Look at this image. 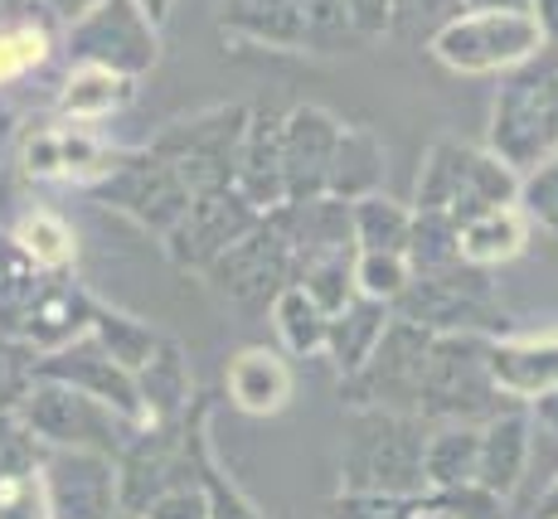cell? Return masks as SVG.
Here are the masks:
<instances>
[{"instance_id": "42", "label": "cell", "mask_w": 558, "mask_h": 519, "mask_svg": "<svg viewBox=\"0 0 558 519\" xmlns=\"http://www.w3.org/2000/svg\"><path fill=\"white\" fill-rule=\"evenodd\" d=\"M35 370L39 354L29 345L10 340V335H0V413H15L20 398L35 388Z\"/></svg>"}, {"instance_id": "24", "label": "cell", "mask_w": 558, "mask_h": 519, "mask_svg": "<svg viewBox=\"0 0 558 519\" xmlns=\"http://www.w3.org/2000/svg\"><path fill=\"white\" fill-rule=\"evenodd\" d=\"M5 238L39 273L73 277V267H78V233L63 214L45 209V204H15V214L5 219Z\"/></svg>"}, {"instance_id": "51", "label": "cell", "mask_w": 558, "mask_h": 519, "mask_svg": "<svg viewBox=\"0 0 558 519\" xmlns=\"http://www.w3.org/2000/svg\"><path fill=\"white\" fill-rule=\"evenodd\" d=\"M530 519H558V471H554V481L539 491V500H534V515Z\"/></svg>"}, {"instance_id": "2", "label": "cell", "mask_w": 558, "mask_h": 519, "mask_svg": "<svg viewBox=\"0 0 558 519\" xmlns=\"http://www.w3.org/2000/svg\"><path fill=\"white\" fill-rule=\"evenodd\" d=\"M423 447L427 423L417 418L350 408V423L340 432V495H374V500L423 495Z\"/></svg>"}, {"instance_id": "33", "label": "cell", "mask_w": 558, "mask_h": 519, "mask_svg": "<svg viewBox=\"0 0 558 519\" xmlns=\"http://www.w3.org/2000/svg\"><path fill=\"white\" fill-rule=\"evenodd\" d=\"M88 335L132 378L146 370V360H151V354L160 350V340H166V330H160V326H151V321H142V316H132V311H122V306H107V301H98V316H93V330Z\"/></svg>"}, {"instance_id": "37", "label": "cell", "mask_w": 558, "mask_h": 519, "mask_svg": "<svg viewBox=\"0 0 558 519\" xmlns=\"http://www.w3.org/2000/svg\"><path fill=\"white\" fill-rule=\"evenodd\" d=\"M360 29L350 20L345 0H302V53L311 59H340L360 49Z\"/></svg>"}, {"instance_id": "8", "label": "cell", "mask_w": 558, "mask_h": 519, "mask_svg": "<svg viewBox=\"0 0 558 519\" xmlns=\"http://www.w3.org/2000/svg\"><path fill=\"white\" fill-rule=\"evenodd\" d=\"M15 418L45 451H98V457H112V461L142 432L136 423H126L122 413L98 403V398L49 384V378H35V388L20 398Z\"/></svg>"}, {"instance_id": "9", "label": "cell", "mask_w": 558, "mask_h": 519, "mask_svg": "<svg viewBox=\"0 0 558 519\" xmlns=\"http://www.w3.org/2000/svg\"><path fill=\"white\" fill-rule=\"evenodd\" d=\"M544 45L530 10H461L427 45V59L457 79H500Z\"/></svg>"}, {"instance_id": "17", "label": "cell", "mask_w": 558, "mask_h": 519, "mask_svg": "<svg viewBox=\"0 0 558 519\" xmlns=\"http://www.w3.org/2000/svg\"><path fill=\"white\" fill-rule=\"evenodd\" d=\"M35 378H49V384H63V388H78V394L98 398L112 413H122L126 423L146 427V408H142V394H136V378L102 350L93 335L83 340L63 345V350H49L39 354V370Z\"/></svg>"}, {"instance_id": "46", "label": "cell", "mask_w": 558, "mask_h": 519, "mask_svg": "<svg viewBox=\"0 0 558 519\" xmlns=\"http://www.w3.org/2000/svg\"><path fill=\"white\" fill-rule=\"evenodd\" d=\"M142 519H209V505H204L199 481L195 485H175V491L156 495V500L142 510Z\"/></svg>"}, {"instance_id": "31", "label": "cell", "mask_w": 558, "mask_h": 519, "mask_svg": "<svg viewBox=\"0 0 558 519\" xmlns=\"http://www.w3.org/2000/svg\"><path fill=\"white\" fill-rule=\"evenodd\" d=\"M272 335H277V350L287 360H320L326 354V335H330V316L306 297L302 287H287L282 297L272 301Z\"/></svg>"}, {"instance_id": "22", "label": "cell", "mask_w": 558, "mask_h": 519, "mask_svg": "<svg viewBox=\"0 0 558 519\" xmlns=\"http://www.w3.org/2000/svg\"><path fill=\"white\" fill-rule=\"evenodd\" d=\"M267 219L277 224V233L287 238V253H292V273L316 257H336V253H355V229H350V204L330 200H306V204H282Z\"/></svg>"}, {"instance_id": "20", "label": "cell", "mask_w": 558, "mask_h": 519, "mask_svg": "<svg viewBox=\"0 0 558 519\" xmlns=\"http://www.w3.org/2000/svg\"><path fill=\"white\" fill-rule=\"evenodd\" d=\"M486 364L496 388L510 403L530 408L534 398L558 388V326L549 330H514L506 340L486 345Z\"/></svg>"}, {"instance_id": "18", "label": "cell", "mask_w": 558, "mask_h": 519, "mask_svg": "<svg viewBox=\"0 0 558 519\" xmlns=\"http://www.w3.org/2000/svg\"><path fill=\"white\" fill-rule=\"evenodd\" d=\"M223 398L253 423L282 418L296 398V374L277 345H243L223 364Z\"/></svg>"}, {"instance_id": "15", "label": "cell", "mask_w": 558, "mask_h": 519, "mask_svg": "<svg viewBox=\"0 0 558 519\" xmlns=\"http://www.w3.org/2000/svg\"><path fill=\"white\" fill-rule=\"evenodd\" d=\"M117 146H107L98 132L69 122H39L20 132L15 146V170L25 185H88L93 176L112 160Z\"/></svg>"}, {"instance_id": "30", "label": "cell", "mask_w": 558, "mask_h": 519, "mask_svg": "<svg viewBox=\"0 0 558 519\" xmlns=\"http://www.w3.org/2000/svg\"><path fill=\"white\" fill-rule=\"evenodd\" d=\"M53 53H59V25L49 15H25L0 25V93L10 97V88L45 73Z\"/></svg>"}, {"instance_id": "14", "label": "cell", "mask_w": 558, "mask_h": 519, "mask_svg": "<svg viewBox=\"0 0 558 519\" xmlns=\"http://www.w3.org/2000/svg\"><path fill=\"white\" fill-rule=\"evenodd\" d=\"M49 519H122V475L98 451H45L39 457Z\"/></svg>"}, {"instance_id": "1", "label": "cell", "mask_w": 558, "mask_h": 519, "mask_svg": "<svg viewBox=\"0 0 558 519\" xmlns=\"http://www.w3.org/2000/svg\"><path fill=\"white\" fill-rule=\"evenodd\" d=\"M486 150L514 176L558 156V49L539 45L520 69L500 73L490 97Z\"/></svg>"}, {"instance_id": "26", "label": "cell", "mask_w": 558, "mask_h": 519, "mask_svg": "<svg viewBox=\"0 0 558 519\" xmlns=\"http://www.w3.org/2000/svg\"><path fill=\"white\" fill-rule=\"evenodd\" d=\"M214 20L239 45L302 53V0H219Z\"/></svg>"}, {"instance_id": "54", "label": "cell", "mask_w": 558, "mask_h": 519, "mask_svg": "<svg viewBox=\"0 0 558 519\" xmlns=\"http://www.w3.org/2000/svg\"><path fill=\"white\" fill-rule=\"evenodd\" d=\"M466 10H530V0H466Z\"/></svg>"}, {"instance_id": "52", "label": "cell", "mask_w": 558, "mask_h": 519, "mask_svg": "<svg viewBox=\"0 0 558 519\" xmlns=\"http://www.w3.org/2000/svg\"><path fill=\"white\" fill-rule=\"evenodd\" d=\"M25 15H45V10H39V0H0V25L25 20Z\"/></svg>"}, {"instance_id": "5", "label": "cell", "mask_w": 558, "mask_h": 519, "mask_svg": "<svg viewBox=\"0 0 558 519\" xmlns=\"http://www.w3.org/2000/svg\"><path fill=\"white\" fill-rule=\"evenodd\" d=\"M486 345L476 335H437L433 354H427V374H423V398H417V423L427 427H481L510 403L496 388L486 364Z\"/></svg>"}, {"instance_id": "4", "label": "cell", "mask_w": 558, "mask_h": 519, "mask_svg": "<svg viewBox=\"0 0 558 519\" xmlns=\"http://www.w3.org/2000/svg\"><path fill=\"white\" fill-rule=\"evenodd\" d=\"M393 316L427 335H476V340H506L520 326L510 321L496 273L481 267H452L437 277H413L408 291L393 301Z\"/></svg>"}, {"instance_id": "28", "label": "cell", "mask_w": 558, "mask_h": 519, "mask_svg": "<svg viewBox=\"0 0 558 519\" xmlns=\"http://www.w3.org/2000/svg\"><path fill=\"white\" fill-rule=\"evenodd\" d=\"M389 321H393V306H384V301H369V297L345 301V306L330 316L326 354H320V360L336 370L340 384H345L350 374H360L364 360L379 350V340H384V330H389Z\"/></svg>"}, {"instance_id": "12", "label": "cell", "mask_w": 558, "mask_h": 519, "mask_svg": "<svg viewBox=\"0 0 558 519\" xmlns=\"http://www.w3.org/2000/svg\"><path fill=\"white\" fill-rule=\"evenodd\" d=\"M214 291L219 306H229L233 316H267L272 301L292 287V253H287V238L277 233V224L257 219V229H248L209 273L199 277Z\"/></svg>"}, {"instance_id": "50", "label": "cell", "mask_w": 558, "mask_h": 519, "mask_svg": "<svg viewBox=\"0 0 558 519\" xmlns=\"http://www.w3.org/2000/svg\"><path fill=\"white\" fill-rule=\"evenodd\" d=\"M530 418H534V427H544L549 437H558V388H554V394H544V398H534Z\"/></svg>"}, {"instance_id": "34", "label": "cell", "mask_w": 558, "mask_h": 519, "mask_svg": "<svg viewBox=\"0 0 558 519\" xmlns=\"http://www.w3.org/2000/svg\"><path fill=\"white\" fill-rule=\"evenodd\" d=\"M476 427H427L423 447V485L427 491H457L476 481Z\"/></svg>"}, {"instance_id": "19", "label": "cell", "mask_w": 558, "mask_h": 519, "mask_svg": "<svg viewBox=\"0 0 558 519\" xmlns=\"http://www.w3.org/2000/svg\"><path fill=\"white\" fill-rule=\"evenodd\" d=\"M136 93H142V83L126 79V73L98 69V63H63L53 97H49V117L98 132V126L117 122L136 102Z\"/></svg>"}, {"instance_id": "49", "label": "cell", "mask_w": 558, "mask_h": 519, "mask_svg": "<svg viewBox=\"0 0 558 519\" xmlns=\"http://www.w3.org/2000/svg\"><path fill=\"white\" fill-rule=\"evenodd\" d=\"M530 15H534V25H539L544 45L558 49V0H530Z\"/></svg>"}, {"instance_id": "36", "label": "cell", "mask_w": 558, "mask_h": 519, "mask_svg": "<svg viewBox=\"0 0 558 519\" xmlns=\"http://www.w3.org/2000/svg\"><path fill=\"white\" fill-rule=\"evenodd\" d=\"M49 277L53 273H39L35 263H25L15 253V243L5 238V229H0V335L20 340V326L29 321L39 291L49 287Z\"/></svg>"}, {"instance_id": "10", "label": "cell", "mask_w": 558, "mask_h": 519, "mask_svg": "<svg viewBox=\"0 0 558 519\" xmlns=\"http://www.w3.org/2000/svg\"><path fill=\"white\" fill-rule=\"evenodd\" d=\"M63 63H98L142 83L160 63V25L146 20L136 0H98L83 20L59 29Z\"/></svg>"}, {"instance_id": "47", "label": "cell", "mask_w": 558, "mask_h": 519, "mask_svg": "<svg viewBox=\"0 0 558 519\" xmlns=\"http://www.w3.org/2000/svg\"><path fill=\"white\" fill-rule=\"evenodd\" d=\"M345 10H350V20H355L364 45L384 39V29H389V0H345Z\"/></svg>"}, {"instance_id": "48", "label": "cell", "mask_w": 558, "mask_h": 519, "mask_svg": "<svg viewBox=\"0 0 558 519\" xmlns=\"http://www.w3.org/2000/svg\"><path fill=\"white\" fill-rule=\"evenodd\" d=\"M93 5H98V0H39V10H45V15H49L59 29H69L73 20H83Z\"/></svg>"}, {"instance_id": "16", "label": "cell", "mask_w": 558, "mask_h": 519, "mask_svg": "<svg viewBox=\"0 0 558 519\" xmlns=\"http://www.w3.org/2000/svg\"><path fill=\"white\" fill-rule=\"evenodd\" d=\"M340 117L316 102H292L282 112V194L287 204H306L326 194L330 156L340 142Z\"/></svg>"}, {"instance_id": "44", "label": "cell", "mask_w": 558, "mask_h": 519, "mask_svg": "<svg viewBox=\"0 0 558 519\" xmlns=\"http://www.w3.org/2000/svg\"><path fill=\"white\" fill-rule=\"evenodd\" d=\"M0 519H49L45 485H39V467L0 475Z\"/></svg>"}, {"instance_id": "7", "label": "cell", "mask_w": 558, "mask_h": 519, "mask_svg": "<svg viewBox=\"0 0 558 519\" xmlns=\"http://www.w3.org/2000/svg\"><path fill=\"white\" fill-rule=\"evenodd\" d=\"M93 204L132 219L136 229L166 238L180 224V214L190 209V185L175 176L170 160H160L151 146H117L112 160L98 170V176L83 185Z\"/></svg>"}, {"instance_id": "55", "label": "cell", "mask_w": 558, "mask_h": 519, "mask_svg": "<svg viewBox=\"0 0 558 519\" xmlns=\"http://www.w3.org/2000/svg\"><path fill=\"white\" fill-rule=\"evenodd\" d=\"M122 519H142V515H122Z\"/></svg>"}, {"instance_id": "3", "label": "cell", "mask_w": 558, "mask_h": 519, "mask_svg": "<svg viewBox=\"0 0 558 519\" xmlns=\"http://www.w3.org/2000/svg\"><path fill=\"white\" fill-rule=\"evenodd\" d=\"M520 200V176L496 160L486 146L461 142V136H437L417 160L413 180V209H437L452 219H471L486 209H510Z\"/></svg>"}, {"instance_id": "41", "label": "cell", "mask_w": 558, "mask_h": 519, "mask_svg": "<svg viewBox=\"0 0 558 519\" xmlns=\"http://www.w3.org/2000/svg\"><path fill=\"white\" fill-rule=\"evenodd\" d=\"M408 282H413V273H408V257H393V253H355V291H360V297L393 306V301L408 291Z\"/></svg>"}, {"instance_id": "53", "label": "cell", "mask_w": 558, "mask_h": 519, "mask_svg": "<svg viewBox=\"0 0 558 519\" xmlns=\"http://www.w3.org/2000/svg\"><path fill=\"white\" fill-rule=\"evenodd\" d=\"M136 5L146 10V20H151V25L166 29V20L175 15V5H180V0H136Z\"/></svg>"}, {"instance_id": "11", "label": "cell", "mask_w": 558, "mask_h": 519, "mask_svg": "<svg viewBox=\"0 0 558 519\" xmlns=\"http://www.w3.org/2000/svg\"><path fill=\"white\" fill-rule=\"evenodd\" d=\"M433 340L423 326H408L393 316L384 330L379 350L364 360L360 374H350L340 384V403L345 408H369V413H403L417 418V398H423V374H427V354Z\"/></svg>"}, {"instance_id": "27", "label": "cell", "mask_w": 558, "mask_h": 519, "mask_svg": "<svg viewBox=\"0 0 558 519\" xmlns=\"http://www.w3.org/2000/svg\"><path fill=\"white\" fill-rule=\"evenodd\" d=\"M384 180H389V150H384V142L364 122H345L340 126L336 156H330L326 194L340 204H355L364 194H379Z\"/></svg>"}, {"instance_id": "23", "label": "cell", "mask_w": 558, "mask_h": 519, "mask_svg": "<svg viewBox=\"0 0 558 519\" xmlns=\"http://www.w3.org/2000/svg\"><path fill=\"white\" fill-rule=\"evenodd\" d=\"M476 485H486L490 495L510 500L520 491L524 471L534 457V418L530 408H506L490 423L476 427Z\"/></svg>"}, {"instance_id": "25", "label": "cell", "mask_w": 558, "mask_h": 519, "mask_svg": "<svg viewBox=\"0 0 558 519\" xmlns=\"http://www.w3.org/2000/svg\"><path fill=\"white\" fill-rule=\"evenodd\" d=\"M136 394H142V408H146V427L156 423H175L195 408L199 398V384H195V370H190V354L175 335L160 340V350L146 360V370L136 374Z\"/></svg>"}, {"instance_id": "39", "label": "cell", "mask_w": 558, "mask_h": 519, "mask_svg": "<svg viewBox=\"0 0 558 519\" xmlns=\"http://www.w3.org/2000/svg\"><path fill=\"white\" fill-rule=\"evenodd\" d=\"M199 491H204V505H209V519H267L214 451L199 461Z\"/></svg>"}, {"instance_id": "40", "label": "cell", "mask_w": 558, "mask_h": 519, "mask_svg": "<svg viewBox=\"0 0 558 519\" xmlns=\"http://www.w3.org/2000/svg\"><path fill=\"white\" fill-rule=\"evenodd\" d=\"M520 214L530 219V229L558 238V156L539 160L534 170L520 176Z\"/></svg>"}, {"instance_id": "45", "label": "cell", "mask_w": 558, "mask_h": 519, "mask_svg": "<svg viewBox=\"0 0 558 519\" xmlns=\"http://www.w3.org/2000/svg\"><path fill=\"white\" fill-rule=\"evenodd\" d=\"M25 132L20 107L0 93V209H15V190H20V170H15V146Z\"/></svg>"}, {"instance_id": "6", "label": "cell", "mask_w": 558, "mask_h": 519, "mask_svg": "<svg viewBox=\"0 0 558 519\" xmlns=\"http://www.w3.org/2000/svg\"><path fill=\"white\" fill-rule=\"evenodd\" d=\"M248 107L253 102H219L199 107V112H180L146 146L175 166V176L190 185V194L233 190L243 132H248Z\"/></svg>"}, {"instance_id": "21", "label": "cell", "mask_w": 558, "mask_h": 519, "mask_svg": "<svg viewBox=\"0 0 558 519\" xmlns=\"http://www.w3.org/2000/svg\"><path fill=\"white\" fill-rule=\"evenodd\" d=\"M282 112L287 107H272V102L248 107V132H243L233 190H239L257 214H272L287 204V194H282Z\"/></svg>"}, {"instance_id": "35", "label": "cell", "mask_w": 558, "mask_h": 519, "mask_svg": "<svg viewBox=\"0 0 558 519\" xmlns=\"http://www.w3.org/2000/svg\"><path fill=\"white\" fill-rule=\"evenodd\" d=\"M461 224L452 214H437V209H413V229H408V273L413 277H437V273H452L461 267Z\"/></svg>"}, {"instance_id": "43", "label": "cell", "mask_w": 558, "mask_h": 519, "mask_svg": "<svg viewBox=\"0 0 558 519\" xmlns=\"http://www.w3.org/2000/svg\"><path fill=\"white\" fill-rule=\"evenodd\" d=\"M427 500L452 519H510V500L490 495L486 485H457V491H427Z\"/></svg>"}, {"instance_id": "32", "label": "cell", "mask_w": 558, "mask_h": 519, "mask_svg": "<svg viewBox=\"0 0 558 519\" xmlns=\"http://www.w3.org/2000/svg\"><path fill=\"white\" fill-rule=\"evenodd\" d=\"M350 229H355V253H393L403 257L408 229H413V204L393 200L389 190L364 194L350 204Z\"/></svg>"}, {"instance_id": "38", "label": "cell", "mask_w": 558, "mask_h": 519, "mask_svg": "<svg viewBox=\"0 0 558 519\" xmlns=\"http://www.w3.org/2000/svg\"><path fill=\"white\" fill-rule=\"evenodd\" d=\"M461 10H466V0H389V29H384V39H393L403 49H427Z\"/></svg>"}, {"instance_id": "29", "label": "cell", "mask_w": 558, "mask_h": 519, "mask_svg": "<svg viewBox=\"0 0 558 519\" xmlns=\"http://www.w3.org/2000/svg\"><path fill=\"white\" fill-rule=\"evenodd\" d=\"M530 219L520 214V204L510 209H486V214H471L461 219V263L466 267H481V273H500L510 267L514 257H524L530 248Z\"/></svg>"}, {"instance_id": "13", "label": "cell", "mask_w": 558, "mask_h": 519, "mask_svg": "<svg viewBox=\"0 0 558 519\" xmlns=\"http://www.w3.org/2000/svg\"><path fill=\"white\" fill-rule=\"evenodd\" d=\"M257 219H263V214H257L239 190H209V194L190 200V209L180 214L175 229L160 238V248H166L170 267L204 277L243 233L257 229Z\"/></svg>"}]
</instances>
